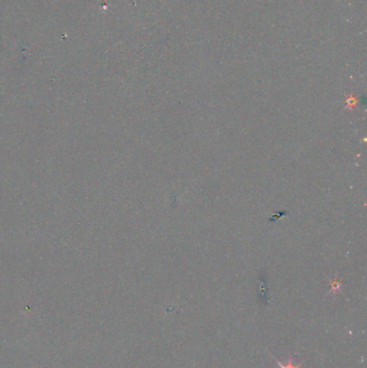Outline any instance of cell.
I'll return each mask as SVG.
<instances>
[{"label": "cell", "instance_id": "1", "mask_svg": "<svg viewBox=\"0 0 367 368\" xmlns=\"http://www.w3.org/2000/svg\"><path fill=\"white\" fill-rule=\"evenodd\" d=\"M275 360H276L279 368H300V366L294 365L292 358H289L288 364H286V365H284V364L281 363V362L279 361V360H277V358H275Z\"/></svg>", "mask_w": 367, "mask_h": 368}]
</instances>
